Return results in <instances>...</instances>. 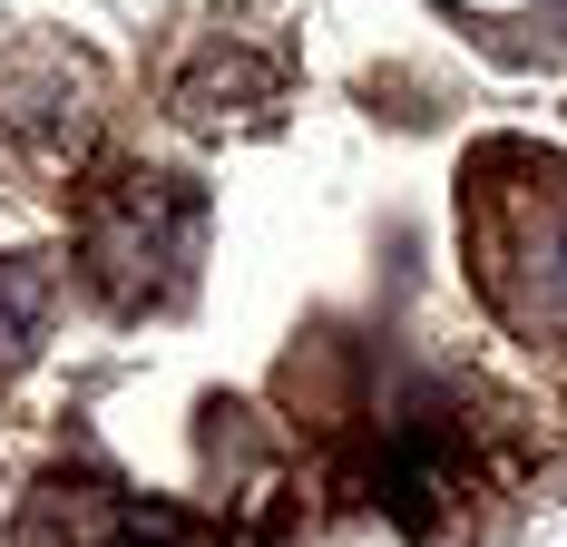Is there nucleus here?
Masks as SVG:
<instances>
[{
  "label": "nucleus",
  "instance_id": "obj_1",
  "mask_svg": "<svg viewBox=\"0 0 567 547\" xmlns=\"http://www.w3.org/2000/svg\"><path fill=\"white\" fill-rule=\"evenodd\" d=\"M109 547H186V528H176L167 508H127V518L109 528Z\"/></svg>",
  "mask_w": 567,
  "mask_h": 547
}]
</instances>
